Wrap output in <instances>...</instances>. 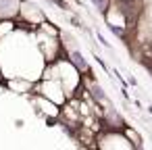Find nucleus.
I'll use <instances>...</instances> for the list:
<instances>
[{"instance_id":"f257e3e1","label":"nucleus","mask_w":152,"mask_h":150,"mask_svg":"<svg viewBox=\"0 0 152 150\" xmlns=\"http://www.w3.org/2000/svg\"><path fill=\"white\" fill-rule=\"evenodd\" d=\"M73 63L79 67V69H86L88 65H86V61H83V56L79 54V52H73Z\"/></svg>"},{"instance_id":"f03ea898","label":"nucleus","mask_w":152,"mask_h":150,"mask_svg":"<svg viewBox=\"0 0 152 150\" xmlns=\"http://www.w3.org/2000/svg\"><path fill=\"white\" fill-rule=\"evenodd\" d=\"M92 92H94V96H96L98 100H104V94H102V90H100L98 86H94V88H92Z\"/></svg>"},{"instance_id":"7ed1b4c3","label":"nucleus","mask_w":152,"mask_h":150,"mask_svg":"<svg viewBox=\"0 0 152 150\" xmlns=\"http://www.w3.org/2000/svg\"><path fill=\"white\" fill-rule=\"evenodd\" d=\"M92 2H94L100 11H104V9H106V0H92Z\"/></svg>"}]
</instances>
